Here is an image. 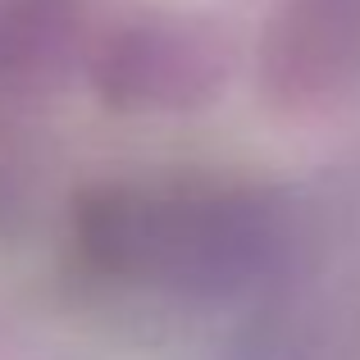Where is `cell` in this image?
<instances>
[{"label": "cell", "mask_w": 360, "mask_h": 360, "mask_svg": "<svg viewBox=\"0 0 360 360\" xmlns=\"http://www.w3.org/2000/svg\"><path fill=\"white\" fill-rule=\"evenodd\" d=\"M274 101L315 105L360 78V0H283L260 46Z\"/></svg>", "instance_id": "obj_3"}, {"label": "cell", "mask_w": 360, "mask_h": 360, "mask_svg": "<svg viewBox=\"0 0 360 360\" xmlns=\"http://www.w3.org/2000/svg\"><path fill=\"white\" fill-rule=\"evenodd\" d=\"M82 0H0V73L37 78L78 37Z\"/></svg>", "instance_id": "obj_4"}, {"label": "cell", "mask_w": 360, "mask_h": 360, "mask_svg": "<svg viewBox=\"0 0 360 360\" xmlns=\"http://www.w3.org/2000/svg\"><path fill=\"white\" fill-rule=\"evenodd\" d=\"M229 51L210 27L187 18L146 14L101 37L91 55V82L119 110H178L201 105L224 82Z\"/></svg>", "instance_id": "obj_2"}, {"label": "cell", "mask_w": 360, "mask_h": 360, "mask_svg": "<svg viewBox=\"0 0 360 360\" xmlns=\"http://www.w3.org/2000/svg\"><path fill=\"white\" fill-rule=\"evenodd\" d=\"M269 246V201L214 178L96 183L69 210L73 264L119 288L219 292L251 278Z\"/></svg>", "instance_id": "obj_1"}]
</instances>
